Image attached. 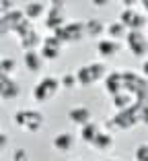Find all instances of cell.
<instances>
[{
  "label": "cell",
  "mask_w": 148,
  "mask_h": 161,
  "mask_svg": "<svg viewBox=\"0 0 148 161\" xmlns=\"http://www.w3.org/2000/svg\"><path fill=\"white\" fill-rule=\"evenodd\" d=\"M62 83L56 79V76H43L37 85L33 87V99L43 103V101H49L52 97H56V93L60 91Z\"/></svg>",
  "instance_id": "1"
},
{
  "label": "cell",
  "mask_w": 148,
  "mask_h": 161,
  "mask_svg": "<svg viewBox=\"0 0 148 161\" xmlns=\"http://www.w3.org/2000/svg\"><path fill=\"white\" fill-rule=\"evenodd\" d=\"M43 120H45L43 114L37 112V109H21V112L14 114L17 126L23 128V130H27V132H37L39 128L43 126Z\"/></svg>",
  "instance_id": "2"
},
{
  "label": "cell",
  "mask_w": 148,
  "mask_h": 161,
  "mask_svg": "<svg viewBox=\"0 0 148 161\" xmlns=\"http://www.w3.org/2000/svg\"><path fill=\"white\" fill-rule=\"evenodd\" d=\"M107 75L105 64L101 62H93V64H86V66L78 68L76 70V79H78V87H89L97 80H101L103 76Z\"/></svg>",
  "instance_id": "3"
},
{
  "label": "cell",
  "mask_w": 148,
  "mask_h": 161,
  "mask_svg": "<svg viewBox=\"0 0 148 161\" xmlns=\"http://www.w3.org/2000/svg\"><path fill=\"white\" fill-rule=\"evenodd\" d=\"M58 39L62 43H72V42H80L82 37H86V29H84V21H72L66 23L62 29H58L56 33Z\"/></svg>",
  "instance_id": "4"
},
{
  "label": "cell",
  "mask_w": 148,
  "mask_h": 161,
  "mask_svg": "<svg viewBox=\"0 0 148 161\" xmlns=\"http://www.w3.org/2000/svg\"><path fill=\"white\" fill-rule=\"evenodd\" d=\"M125 47H128L136 58H142V56L148 54V37L144 35V31H128Z\"/></svg>",
  "instance_id": "5"
},
{
  "label": "cell",
  "mask_w": 148,
  "mask_h": 161,
  "mask_svg": "<svg viewBox=\"0 0 148 161\" xmlns=\"http://www.w3.org/2000/svg\"><path fill=\"white\" fill-rule=\"evenodd\" d=\"M64 2H49V8H48V17H45V27L56 33L58 29H62L64 25Z\"/></svg>",
  "instance_id": "6"
},
{
  "label": "cell",
  "mask_w": 148,
  "mask_h": 161,
  "mask_svg": "<svg viewBox=\"0 0 148 161\" xmlns=\"http://www.w3.org/2000/svg\"><path fill=\"white\" fill-rule=\"evenodd\" d=\"M120 21L125 25L128 31H142L146 25V17L142 13H138L136 8H124L120 14Z\"/></svg>",
  "instance_id": "7"
},
{
  "label": "cell",
  "mask_w": 148,
  "mask_h": 161,
  "mask_svg": "<svg viewBox=\"0 0 148 161\" xmlns=\"http://www.w3.org/2000/svg\"><path fill=\"white\" fill-rule=\"evenodd\" d=\"M25 21H27L25 10H19V8H13L8 14H2V21H0V25H2V35L8 33V29L13 33H17V29H19Z\"/></svg>",
  "instance_id": "8"
},
{
  "label": "cell",
  "mask_w": 148,
  "mask_h": 161,
  "mask_svg": "<svg viewBox=\"0 0 148 161\" xmlns=\"http://www.w3.org/2000/svg\"><path fill=\"white\" fill-rule=\"evenodd\" d=\"M62 47H64V43L60 42L56 35H49V37L43 39V46H41V50H39V54H41L43 60L54 62V60H58V56H60V52H62Z\"/></svg>",
  "instance_id": "9"
},
{
  "label": "cell",
  "mask_w": 148,
  "mask_h": 161,
  "mask_svg": "<svg viewBox=\"0 0 148 161\" xmlns=\"http://www.w3.org/2000/svg\"><path fill=\"white\" fill-rule=\"evenodd\" d=\"M19 95H21V89L17 85V80L6 75H0V97H2V101H13Z\"/></svg>",
  "instance_id": "10"
},
{
  "label": "cell",
  "mask_w": 148,
  "mask_h": 161,
  "mask_svg": "<svg viewBox=\"0 0 148 161\" xmlns=\"http://www.w3.org/2000/svg\"><path fill=\"white\" fill-rule=\"evenodd\" d=\"M68 120H70L72 124H76V126H86V124L93 122V114L91 109L84 108V105H76V108H72L70 112H68Z\"/></svg>",
  "instance_id": "11"
},
{
  "label": "cell",
  "mask_w": 148,
  "mask_h": 161,
  "mask_svg": "<svg viewBox=\"0 0 148 161\" xmlns=\"http://www.w3.org/2000/svg\"><path fill=\"white\" fill-rule=\"evenodd\" d=\"M120 42H115V39H109V37H103L99 39V43H97V52L101 54L103 58H113L115 54L120 52Z\"/></svg>",
  "instance_id": "12"
},
{
  "label": "cell",
  "mask_w": 148,
  "mask_h": 161,
  "mask_svg": "<svg viewBox=\"0 0 148 161\" xmlns=\"http://www.w3.org/2000/svg\"><path fill=\"white\" fill-rule=\"evenodd\" d=\"M23 62H25V66H27V70H31V72H39L43 68V58L39 52H25Z\"/></svg>",
  "instance_id": "13"
},
{
  "label": "cell",
  "mask_w": 148,
  "mask_h": 161,
  "mask_svg": "<svg viewBox=\"0 0 148 161\" xmlns=\"http://www.w3.org/2000/svg\"><path fill=\"white\" fill-rule=\"evenodd\" d=\"M54 149L56 151H62V153H66V151H70L72 149V145H74V136H72L70 132H60V134H56L54 136Z\"/></svg>",
  "instance_id": "14"
},
{
  "label": "cell",
  "mask_w": 148,
  "mask_h": 161,
  "mask_svg": "<svg viewBox=\"0 0 148 161\" xmlns=\"http://www.w3.org/2000/svg\"><path fill=\"white\" fill-rule=\"evenodd\" d=\"M84 29H86V37H101L103 33H107V27L99 19H86Z\"/></svg>",
  "instance_id": "15"
},
{
  "label": "cell",
  "mask_w": 148,
  "mask_h": 161,
  "mask_svg": "<svg viewBox=\"0 0 148 161\" xmlns=\"http://www.w3.org/2000/svg\"><path fill=\"white\" fill-rule=\"evenodd\" d=\"M107 37L109 39H115V42H120V39H125L128 37V29L121 21H113V23L107 25Z\"/></svg>",
  "instance_id": "16"
},
{
  "label": "cell",
  "mask_w": 148,
  "mask_h": 161,
  "mask_svg": "<svg viewBox=\"0 0 148 161\" xmlns=\"http://www.w3.org/2000/svg\"><path fill=\"white\" fill-rule=\"evenodd\" d=\"M23 10H25V17H27L29 21H35V19H39V17H43V13H48V6L41 4V2H29Z\"/></svg>",
  "instance_id": "17"
},
{
  "label": "cell",
  "mask_w": 148,
  "mask_h": 161,
  "mask_svg": "<svg viewBox=\"0 0 148 161\" xmlns=\"http://www.w3.org/2000/svg\"><path fill=\"white\" fill-rule=\"evenodd\" d=\"M97 136H99V126H97L95 122H91V124H86V126L80 128V141L86 142V145H93Z\"/></svg>",
  "instance_id": "18"
},
{
  "label": "cell",
  "mask_w": 148,
  "mask_h": 161,
  "mask_svg": "<svg viewBox=\"0 0 148 161\" xmlns=\"http://www.w3.org/2000/svg\"><path fill=\"white\" fill-rule=\"evenodd\" d=\"M115 145V138L113 134H107V132H99V136L95 138V142H93L91 147L99 149V151H109L111 147Z\"/></svg>",
  "instance_id": "19"
},
{
  "label": "cell",
  "mask_w": 148,
  "mask_h": 161,
  "mask_svg": "<svg viewBox=\"0 0 148 161\" xmlns=\"http://www.w3.org/2000/svg\"><path fill=\"white\" fill-rule=\"evenodd\" d=\"M0 70H2V75L10 76L14 70H17V60H14V58H2V62H0Z\"/></svg>",
  "instance_id": "20"
},
{
  "label": "cell",
  "mask_w": 148,
  "mask_h": 161,
  "mask_svg": "<svg viewBox=\"0 0 148 161\" xmlns=\"http://www.w3.org/2000/svg\"><path fill=\"white\" fill-rule=\"evenodd\" d=\"M60 83H62V87L64 89H74V87L78 85V79H76V72H66V75L60 79Z\"/></svg>",
  "instance_id": "21"
},
{
  "label": "cell",
  "mask_w": 148,
  "mask_h": 161,
  "mask_svg": "<svg viewBox=\"0 0 148 161\" xmlns=\"http://www.w3.org/2000/svg\"><path fill=\"white\" fill-rule=\"evenodd\" d=\"M136 161H148V145H140L136 149Z\"/></svg>",
  "instance_id": "22"
},
{
  "label": "cell",
  "mask_w": 148,
  "mask_h": 161,
  "mask_svg": "<svg viewBox=\"0 0 148 161\" xmlns=\"http://www.w3.org/2000/svg\"><path fill=\"white\" fill-rule=\"evenodd\" d=\"M13 161H29L27 151H25V149H17V151H14V155H13Z\"/></svg>",
  "instance_id": "23"
},
{
  "label": "cell",
  "mask_w": 148,
  "mask_h": 161,
  "mask_svg": "<svg viewBox=\"0 0 148 161\" xmlns=\"http://www.w3.org/2000/svg\"><path fill=\"white\" fill-rule=\"evenodd\" d=\"M140 122L148 124V103H140Z\"/></svg>",
  "instance_id": "24"
},
{
  "label": "cell",
  "mask_w": 148,
  "mask_h": 161,
  "mask_svg": "<svg viewBox=\"0 0 148 161\" xmlns=\"http://www.w3.org/2000/svg\"><path fill=\"white\" fill-rule=\"evenodd\" d=\"M0 4H2V14H8V8L13 10V2H8V0H2Z\"/></svg>",
  "instance_id": "25"
},
{
  "label": "cell",
  "mask_w": 148,
  "mask_h": 161,
  "mask_svg": "<svg viewBox=\"0 0 148 161\" xmlns=\"http://www.w3.org/2000/svg\"><path fill=\"white\" fill-rule=\"evenodd\" d=\"M105 4H109L107 0H93V6H97V8H103Z\"/></svg>",
  "instance_id": "26"
},
{
  "label": "cell",
  "mask_w": 148,
  "mask_h": 161,
  "mask_svg": "<svg viewBox=\"0 0 148 161\" xmlns=\"http://www.w3.org/2000/svg\"><path fill=\"white\" fill-rule=\"evenodd\" d=\"M0 145H2V149L6 147V134L4 132H0Z\"/></svg>",
  "instance_id": "27"
},
{
  "label": "cell",
  "mask_w": 148,
  "mask_h": 161,
  "mask_svg": "<svg viewBox=\"0 0 148 161\" xmlns=\"http://www.w3.org/2000/svg\"><path fill=\"white\" fill-rule=\"evenodd\" d=\"M142 75H144V76H148V60L142 64Z\"/></svg>",
  "instance_id": "28"
},
{
  "label": "cell",
  "mask_w": 148,
  "mask_h": 161,
  "mask_svg": "<svg viewBox=\"0 0 148 161\" xmlns=\"http://www.w3.org/2000/svg\"><path fill=\"white\" fill-rule=\"evenodd\" d=\"M140 4H142V10H144V13H148V0H142Z\"/></svg>",
  "instance_id": "29"
},
{
  "label": "cell",
  "mask_w": 148,
  "mask_h": 161,
  "mask_svg": "<svg viewBox=\"0 0 148 161\" xmlns=\"http://www.w3.org/2000/svg\"><path fill=\"white\" fill-rule=\"evenodd\" d=\"M105 161H120V159H105Z\"/></svg>",
  "instance_id": "30"
}]
</instances>
